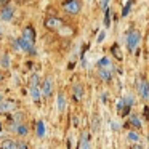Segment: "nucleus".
Listing matches in <instances>:
<instances>
[{
    "label": "nucleus",
    "instance_id": "1",
    "mask_svg": "<svg viewBox=\"0 0 149 149\" xmlns=\"http://www.w3.org/2000/svg\"><path fill=\"white\" fill-rule=\"evenodd\" d=\"M63 10L68 15H79L82 10V2L80 0H64L63 2Z\"/></svg>",
    "mask_w": 149,
    "mask_h": 149
},
{
    "label": "nucleus",
    "instance_id": "2",
    "mask_svg": "<svg viewBox=\"0 0 149 149\" xmlns=\"http://www.w3.org/2000/svg\"><path fill=\"white\" fill-rule=\"evenodd\" d=\"M139 42H141V32L139 31H130L127 34V47H128V52H135V48H138Z\"/></svg>",
    "mask_w": 149,
    "mask_h": 149
},
{
    "label": "nucleus",
    "instance_id": "3",
    "mask_svg": "<svg viewBox=\"0 0 149 149\" xmlns=\"http://www.w3.org/2000/svg\"><path fill=\"white\" fill-rule=\"evenodd\" d=\"M63 24H64L63 19L58 18V16H50V18H47V21H45V27L50 29V31H58Z\"/></svg>",
    "mask_w": 149,
    "mask_h": 149
},
{
    "label": "nucleus",
    "instance_id": "4",
    "mask_svg": "<svg viewBox=\"0 0 149 149\" xmlns=\"http://www.w3.org/2000/svg\"><path fill=\"white\" fill-rule=\"evenodd\" d=\"M16 101L13 100H3L2 103H0V114H10L13 112L15 109H16Z\"/></svg>",
    "mask_w": 149,
    "mask_h": 149
},
{
    "label": "nucleus",
    "instance_id": "5",
    "mask_svg": "<svg viewBox=\"0 0 149 149\" xmlns=\"http://www.w3.org/2000/svg\"><path fill=\"white\" fill-rule=\"evenodd\" d=\"M42 98H50L52 96V91H53V80L52 77H45V80H43L42 84Z\"/></svg>",
    "mask_w": 149,
    "mask_h": 149
},
{
    "label": "nucleus",
    "instance_id": "6",
    "mask_svg": "<svg viewBox=\"0 0 149 149\" xmlns=\"http://www.w3.org/2000/svg\"><path fill=\"white\" fill-rule=\"evenodd\" d=\"M90 146H91V135H90V132L85 130V132L82 133V136H80V141L77 143V148L87 149V148H90Z\"/></svg>",
    "mask_w": 149,
    "mask_h": 149
},
{
    "label": "nucleus",
    "instance_id": "7",
    "mask_svg": "<svg viewBox=\"0 0 149 149\" xmlns=\"http://www.w3.org/2000/svg\"><path fill=\"white\" fill-rule=\"evenodd\" d=\"M13 15H15V8L10 7V5H5V7L0 10V19L11 21V19H13Z\"/></svg>",
    "mask_w": 149,
    "mask_h": 149
},
{
    "label": "nucleus",
    "instance_id": "8",
    "mask_svg": "<svg viewBox=\"0 0 149 149\" xmlns=\"http://www.w3.org/2000/svg\"><path fill=\"white\" fill-rule=\"evenodd\" d=\"M18 43H19V48L23 50V52L36 53V50H34V43H32V42H29L27 39H24V37H21V39H18Z\"/></svg>",
    "mask_w": 149,
    "mask_h": 149
},
{
    "label": "nucleus",
    "instance_id": "9",
    "mask_svg": "<svg viewBox=\"0 0 149 149\" xmlns=\"http://www.w3.org/2000/svg\"><path fill=\"white\" fill-rule=\"evenodd\" d=\"M138 93L141 95L143 100H148V98H149V84L144 80V79L138 84Z\"/></svg>",
    "mask_w": 149,
    "mask_h": 149
},
{
    "label": "nucleus",
    "instance_id": "10",
    "mask_svg": "<svg viewBox=\"0 0 149 149\" xmlns=\"http://www.w3.org/2000/svg\"><path fill=\"white\" fill-rule=\"evenodd\" d=\"M72 95H74V101H82V98H84V87L80 84H74Z\"/></svg>",
    "mask_w": 149,
    "mask_h": 149
},
{
    "label": "nucleus",
    "instance_id": "11",
    "mask_svg": "<svg viewBox=\"0 0 149 149\" xmlns=\"http://www.w3.org/2000/svg\"><path fill=\"white\" fill-rule=\"evenodd\" d=\"M128 125H132L135 130H141V128H143V122L139 120L138 116H135V114H130V117H128Z\"/></svg>",
    "mask_w": 149,
    "mask_h": 149
},
{
    "label": "nucleus",
    "instance_id": "12",
    "mask_svg": "<svg viewBox=\"0 0 149 149\" xmlns=\"http://www.w3.org/2000/svg\"><path fill=\"white\" fill-rule=\"evenodd\" d=\"M23 37L24 39H27L29 42H36V31H34L32 26H26L24 27V32H23Z\"/></svg>",
    "mask_w": 149,
    "mask_h": 149
},
{
    "label": "nucleus",
    "instance_id": "13",
    "mask_svg": "<svg viewBox=\"0 0 149 149\" xmlns=\"http://www.w3.org/2000/svg\"><path fill=\"white\" fill-rule=\"evenodd\" d=\"M31 96H32V100L36 101V103L42 100V90H40L39 85H32V87H31Z\"/></svg>",
    "mask_w": 149,
    "mask_h": 149
},
{
    "label": "nucleus",
    "instance_id": "14",
    "mask_svg": "<svg viewBox=\"0 0 149 149\" xmlns=\"http://www.w3.org/2000/svg\"><path fill=\"white\" fill-rule=\"evenodd\" d=\"M98 77H100L101 80H104V82H109L111 79H112V74H111L109 69H106V68H100V71H98Z\"/></svg>",
    "mask_w": 149,
    "mask_h": 149
},
{
    "label": "nucleus",
    "instance_id": "15",
    "mask_svg": "<svg viewBox=\"0 0 149 149\" xmlns=\"http://www.w3.org/2000/svg\"><path fill=\"white\" fill-rule=\"evenodd\" d=\"M111 53H112V56L117 59V61H122L123 59V55H122V52H120V48H119L117 43H114V45L111 47Z\"/></svg>",
    "mask_w": 149,
    "mask_h": 149
},
{
    "label": "nucleus",
    "instance_id": "16",
    "mask_svg": "<svg viewBox=\"0 0 149 149\" xmlns=\"http://www.w3.org/2000/svg\"><path fill=\"white\" fill-rule=\"evenodd\" d=\"M127 139H128V141H132V143H138V141H141V136H139L138 132L128 130V132H127Z\"/></svg>",
    "mask_w": 149,
    "mask_h": 149
},
{
    "label": "nucleus",
    "instance_id": "17",
    "mask_svg": "<svg viewBox=\"0 0 149 149\" xmlns=\"http://www.w3.org/2000/svg\"><path fill=\"white\" fill-rule=\"evenodd\" d=\"M66 106H68V103H66V96L63 93H59L58 95V109H59V112H64Z\"/></svg>",
    "mask_w": 149,
    "mask_h": 149
},
{
    "label": "nucleus",
    "instance_id": "18",
    "mask_svg": "<svg viewBox=\"0 0 149 149\" xmlns=\"http://www.w3.org/2000/svg\"><path fill=\"white\" fill-rule=\"evenodd\" d=\"M16 133H18L19 136H26L27 133H29V128H27V125H26V123H23V122H21L19 125H18V128H16Z\"/></svg>",
    "mask_w": 149,
    "mask_h": 149
},
{
    "label": "nucleus",
    "instance_id": "19",
    "mask_svg": "<svg viewBox=\"0 0 149 149\" xmlns=\"http://www.w3.org/2000/svg\"><path fill=\"white\" fill-rule=\"evenodd\" d=\"M0 146L5 149H15L16 148V141H13V139H5V141L0 143Z\"/></svg>",
    "mask_w": 149,
    "mask_h": 149
},
{
    "label": "nucleus",
    "instance_id": "20",
    "mask_svg": "<svg viewBox=\"0 0 149 149\" xmlns=\"http://www.w3.org/2000/svg\"><path fill=\"white\" fill-rule=\"evenodd\" d=\"M122 101H123V104H125V106L132 107L133 103H135V98H133V95H127V96H123Z\"/></svg>",
    "mask_w": 149,
    "mask_h": 149
},
{
    "label": "nucleus",
    "instance_id": "21",
    "mask_svg": "<svg viewBox=\"0 0 149 149\" xmlns=\"http://www.w3.org/2000/svg\"><path fill=\"white\" fill-rule=\"evenodd\" d=\"M37 135H39V138H42V136L45 135V123H43L42 120L37 123Z\"/></svg>",
    "mask_w": 149,
    "mask_h": 149
},
{
    "label": "nucleus",
    "instance_id": "22",
    "mask_svg": "<svg viewBox=\"0 0 149 149\" xmlns=\"http://www.w3.org/2000/svg\"><path fill=\"white\" fill-rule=\"evenodd\" d=\"M104 26H106V27L111 26V10H109V8L104 10Z\"/></svg>",
    "mask_w": 149,
    "mask_h": 149
},
{
    "label": "nucleus",
    "instance_id": "23",
    "mask_svg": "<svg viewBox=\"0 0 149 149\" xmlns=\"http://www.w3.org/2000/svg\"><path fill=\"white\" fill-rule=\"evenodd\" d=\"M2 68H3V69H8V68H10V56H8V55H3V56H2Z\"/></svg>",
    "mask_w": 149,
    "mask_h": 149
},
{
    "label": "nucleus",
    "instance_id": "24",
    "mask_svg": "<svg viewBox=\"0 0 149 149\" xmlns=\"http://www.w3.org/2000/svg\"><path fill=\"white\" fill-rule=\"evenodd\" d=\"M109 64H111L109 58H101L100 61H98V66H100V68H109Z\"/></svg>",
    "mask_w": 149,
    "mask_h": 149
},
{
    "label": "nucleus",
    "instance_id": "25",
    "mask_svg": "<svg viewBox=\"0 0 149 149\" xmlns=\"http://www.w3.org/2000/svg\"><path fill=\"white\" fill-rule=\"evenodd\" d=\"M21 122H16V120H13V122H10V125H8V130L10 132H13V133H16V128H18V125H19Z\"/></svg>",
    "mask_w": 149,
    "mask_h": 149
},
{
    "label": "nucleus",
    "instance_id": "26",
    "mask_svg": "<svg viewBox=\"0 0 149 149\" xmlns=\"http://www.w3.org/2000/svg\"><path fill=\"white\" fill-rule=\"evenodd\" d=\"M23 119H26L23 112H16V114H15V116H13V120H16V122H21V120H23Z\"/></svg>",
    "mask_w": 149,
    "mask_h": 149
},
{
    "label": "nucleus",
    "instance_id": "27",
    "mask_svg": "<svg viewBox=\"0 0 149 149\" xmlns=\"http://www.w3.org/2000/svg\"><path fill=\"white\" fill-rule=\"evenodd\" d=\"M31 84H32V85H39V84H40V79H39V75H37V74L32 75V79H31Z\"/></svg>",
    "mask_w": 149,
    "mask_h": 149
},
{
    "label": "nucleus",
    "instance_id": "28",
    "mask_svg": "<svg viewBox=\"0 0 149 149\" xmlns=\"http://www.w3.org/2000/svg\"><path fill=\"white\" fill-rule=\"evenodd\" d=\"M130 8H132V2H130L128 5H125V8H123V11H122V16H127V15L130 13Z\"/></svg>",
    "mask_w": 149,
    "mask_h": 149
},
{
    "label": "nucleus",
    "instance_id": "29",
    "mask_svg": "<svg viewBox=\"0 0 149 149\" xmlns=\"http://www.w3.org/2000/svg\"><path fill=\"white\" fill-rule=\"evenodd\" d=\"M16 148H21V149H27L29 146H27V143L24 141H16Z\"/></svg>",
    "mask_w": 149,
    "mask_h": 149
},
{
    "label": "nucleus",
    "instance_id": "30",
    "mask_svg": "<svg viewBox=\"0 0 149 149\" xmlns=\"http://www.w3.org/2000/svg\"><path fill=\"white\" fill-rule=\"evenodd\" d=\"M111 128L116 130V132H119V130H120V123H117V122H111Z\"/></svg>",
    "mask_w": 149,
    "mask_h": 149
},
{
    "label": "nucleus",
    "instance_id": "31",
    "mask_svg": "<svg viewBox=\"0 0 149 149\" xmlns=\"http://www.w3.org/2000/svg\"><path fill=\"white\" fill-rule=\"evenodd\" d=\"M72 120H74V127H79V123H80V119H79V116H74V117H72Z\"/></svg>",
    "mask_w": 149,
    "mask_h": 149
},
{
    "label": "nucleus",
    "instance_id": "32",
    "mask_svg": "<svg viewBox=\"0 0 149 149\" xmlns=\"http://www.w3.org/2000/svg\"><path fill=\"white\" fill-rule=\"evenodd\" d=\"M107 2H109V0H101V8H103V10L107 8Z\"/></svg>",
    "mask_w": 149,
    "mask_h": 149
},
{
    "label": "nucleus",
    "instance_id": "33",
    "mask_svg": "<svg viewBox=\"0 0 149 149\" xmlns=\"http://www.w3.org/2000/svg\"><path fill=\"white\" fill-rule=\"evenodd\" d=\"M104 37H106V34H104V32H101V34H100V37H98V42L101 43V42L104 40Z\"/></svg>",
    "mask_w": 149,
    "mask_h": 149
},
{
    "label": "nucleus",
    "instance_id": "34",
    "mask_svg": "<svg viewBox=\"0 0 149 149\" xmlns=\"http://www.w3.org/2000/svg\"><path fill=\"white\" fill-rule=\"evenodd\" d=\"M93 128H95V130L98 128V119H95V120H93Z\"/></svg>",
    "mask_w": 149,
    "mask_h": 149
},
{
    "label": "nucleus",
    "instance_id": "35",
    "mask_svg": "<svg viewBox=\"0 0 149 149\" xmlns=\"http://www.w3.org/2000/svg\"><path fill=\"white\" fill-rule=\"evenodd\" d=\"M8 3V0H0V7H3V5Z\"/></svg>",
    "mask_w": 149,
    "mask_h": 149
},
{
    "label": "nucleus",
    "instance_id": "36",
    "mask_svg": "<svg viewBox=\"0 0 149 149\" xmlns=\"http://www.w3.org/2000/svg\"><path fill=\"white\" fill-rule=\"evenodd\" d=\"M2 101H3V93L0 91V103H2Z\"/></svg>",
    "mask_w": 149,
    "mask_h": 149
},
{
    "label": "nucleus",
    "instance_id": "37",
    "mask_svg": "<svg viewBox=\"0 0 149 149\" xmlns=\"http://www.w3.org/2000/svg\"><path fill=\"white\" fill-rule=\"evenodd\" d=\"M2 79H3V75H2V74H0V82H2Z\"/></svg>",
    "mask_w": 149,
    "mask_h": 149
},
{
    "label": "nucleus",
    "instance_id": "38",
    "mask_svg": "<svg viewBox=\"0 0 149 149\" xmlns=\"http://www.w3.org/2000/svg\"><path fill=\"white\" fill-rule=\"evenodd\" d=\"M18 2H24V0H18Z\"/></svg>",
    "mask_w": 149,
    "mask_h": 149
},
{
    "label": "nucleus",
    "instance_id": "39",
    "mask_svg": "<svg viewBox=\"0 0 149 149\" xmlns=\"http://www.w3.org/2000/svg\"><path fill=\"white\" fill-rule=\"evenodd\" d=\"M0 36H2V32H0Z\"/></svg>",
    "mask_w": 149,
    "mask_h": 149
}]
</instances>
